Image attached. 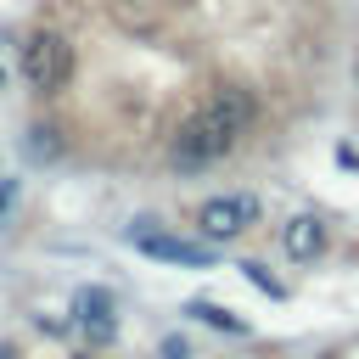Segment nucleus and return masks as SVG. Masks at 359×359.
I'll list each match as a JSON object with an SVG mask.
<instances>
[{"label": "nucleus", "instance_id": "39448f33", "mask_svg": "<svg viewBox=\"0 0 359 359\" xmlns=\"http://www.w3.org/2000/svg\"><path fill=\"white\" fill-rule=\"evenodd\" d=\"M73 320H79L95 342H112V331H118V309H112V297H107L101 286H79V292H73Z\"/></svg>", "mask_w": 359, "mask_h": 359}, {"label": "nucleus", "instance_id": "20e7f679", "mask_svg": "<svg viewBox=\"0 0 359 359\" xmlns=\"http://www.w3.org/2000/svg\"><path fill=\"white\" fill-rule=\"evenodd\" d=\"M135 247L146 252V258H163V264H180V269H208L213 264V241H180V236H168V230H135Z\"/></svg>", "mask_w": 359, "mask_h": 359}, {"label": "nucleus", "instance_id": "9b49d317", "mask_svg": "<svg viewBox=\"0 0 359 359\" xmlns=\"http://www.w3.org/2000/svg\"><path fill=\"white\" fill-rule=\"evenodd\" d=\"M163 359H185V342L180 337H163Z\"/></svg>", "mask_w": 359, "mask_h": 359}, {"label": "nucleus", "instance_id": "423d86ee", "mask_svg": "<svg viewBox=\"0 0 359 359\" xmlns=\"http://www.w3.org/2000/svg\"><path fill=\"white\" fill-rule=\"evenodd\" d=\"M325 241H331V236H325V224H320L314 213H292L286 230H280V247H286L292 264H314V258L325 252Z\"/></svg>", "mask_w": 359, "mask_h": 359}, {"label": "nucleus", "instance_id": "6e6552de", "mask_svg": "<svg viewBox=\"0 0 359 359\" xmlns=\"http://www.w3.org/2000/svg\"><path fill=\"white\" fill-rule=\"evenodd\" d=\"M28 151H34L39 163H50V157L62 151V140H56V129H50V123H34V129H28Z\"/></svg>", "mask_w": 359, "mask_h": 359}, {"label": "nucleus", "instance_id": "7ed1b4c3", "mask_svg": "<svg viewBox=\"0 0 359 359\" xmlns=\"http://www.w3.org/2000/svg\"><path fill=\"white\" fill-rule=\"evenodd\" d=\"M252 213H258V202L252 196H208L202 202V213H196V230H202V241H236L247 224H252Z\"/></svg>", "mask_w": 359, "mask_h": 359}, {"label": "nucleus", "instance_id": "9d476101", "mask_svg": "<svg viewBox=\"0 0 359 359\" xmlns=\"http://www.w3.org/2000/svg\"><path fill=\"white\" fill-rule=\"evenodd\" d=\"M11 196H17V180H6V174H0V219H6V208H11Z\"/></svg>", "mask_w": 359, "mask_h": 359}, {"label": "nucleus", "instance_id": "0eeeda50", "mask_svg": "<svg viewBox=\"0 0 359 359\" xmlns=\"http://www.w3.org/2000/svg\"><path fill=\"white\" fill-rule=\"evenodd\" d=\"M185 314H191V320H202V325H213V331H230V337H241V331H247V325H241L230 309H219V303H202V297H196Z\"/></svg>", "mask_w": 359, "mask_h": 359}, {"label": "nucleus", "instance_id": "f03ea898", "mask_svg": "<svg viewBox=\"0 0 359 359\" xmlns=\"http://www.w3.org/2000/svg\"><path fill=\"white\" fill-rule=\"evenodd\" d=\"M67 79H73V45H67V34L34 28V34L22 39V84H28L34 95H56Z\"/></svg>", "mask_w": 359, "mask_h": 359}, {"label": "nucleus", "instance_id": "f257e3e1", "mask_svg": "<svg viewBox=\"0 0 359 359\" xmlns=\"http://www.w3.org/2000/svg\"><path fill=\"white\" fill-rule=\"evenodd\" d=\"M252 118H258V95H252L247 84H219V90L191 112V123L174 135V163H180V168H208V163H219L224 151H236V140L252 129Z\"/></svg>", "mask_w": 359, "mask_h": 359}, {"label": "nucleus", "instance_id": "1a4fd4ad", "mask_svg": "<svg viewBox=\"0 0 359 359\" xmlns=\"http://www.w3.org/2000/svg\"><path fill=\"white\" fill-rule=\"evenodd\" d=\"M241 269H247V280H252L258 292H269V297H286V286H280V280H275L264 264H241Z\"/></svg>", "mask_w": 359, "mask_h": 359}]
</instances>
